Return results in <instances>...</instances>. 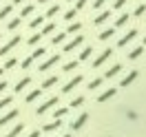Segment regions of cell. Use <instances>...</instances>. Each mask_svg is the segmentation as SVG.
<instances>
[{"instance_id":"obj_51","label":"cell","mask_w":146,"mask_h":137,"mask_svg":"<svg viewBox=\"0 0 146 137\" xmlns=\"http://www.w3.org/2000/svg\"><path fill=\"white\" fill-rule=\"evenodd\" d=\"M64 137H71V133H69V135H64Z\"/></svg>"},{"instance_id":"obj_33","label":"cell","mask_w":146,"mask_h":137,"mask_svg":"<svg viewBox=\"0 0 146 137\" xmlns=\"http://www.w3.org/2000/svg\"><path fill=\"white\" fill-rule=\"evenodd\" d=\"M18 27H20V18H11L9 24H7V29H9V31H16Z\"/></svg>"},{"instance_id":"obj_8","label":"cell","mask_w":146,"mask_h":137,"mask_svg":"<svg viewBox=\"0 0 146 137\" xmlns=\"http://www.w3.org/2000/svg\"><path fill=\"white\" fill-rule=\"evenodd\" d=\"M20 113H18V109H11L9 113H7V115H2V117H0V128L2 126H7V124H9V122H13V119L18 117Z\"/></svg>"},{"instance_id":"obj_2","label":"cell","mask_w":146,"mask_h":137,"mask_svg":"<svg viewBox=\"0 0 146 137\" xmlns=\"http://www.w3.org/2000/svg\"><path fill=\"white\" fill-rule=\"evenodd\" d=\"M80 44H84V36H75L71 42H69V44H64V46H62V51H64V53H71V51H75Z\"/></svg>"},{"instance_id":"obj_34","label":"cell","mask_w":146,"mask_h":137,"mask_svg":"<svg viewBox=\"0 0 146 137\" xmlns=\"http://www.w3.org/2000/svg\"><path fill=\"white\" fill-rule=\"evenodd\" d=\"M58 11H60V5L49 7V9H46V18H53V16H58Z\"/></svg>"},{"instance_id":"obj_50","label":"cell","mask_w":146,"mask_h":137,"mask_svg":"<svg viewBox=\"0 0 146 137\" xmlns=\"http://www.w3.org/2000/svg\"><path fill=\"white\" fill-rule=\"evenodd\" d=\"M142 44H146V38H144V42H142Z\"/></svg>"},{"instance_id":"obj_19","label":"cell","mask_w":146,"mask_h":137,"mask_svg":"<svg viewBox=\"0 0 146 137\" xmlns=\"http://www.w3.org/2000/svg\"><path fill=\"white\" fill-rule=\"evenodd\" d=\"M91 55H93V46H84L82 53H80V60H78V62H84V60H89Z\"/></svg>"},{"instance_id":"obj_52","label":"cell","mask_w":146,"mask_h":137,"mask_svg":"<svg viewBox=\"0 0 146 137\" xmlns=\"http://www.w3.org/2000/svg\"><path fill=\"white\" fill-rule=\"evenodd\" d=\"M69 2H73V0H69Z\"/></svg>"},{"instance_id":"obj_12","label":"cell","mask_w":146,"mask_h":137,"mask_svg":"<svg viewBox=\"0 0 146 137\" xmlns=\"http://www.w3.org/2000/svg\"><path fill=\"white\" fill-rule=\"evenodd\" d=\"M60 126H62V119H53L51 124H44V126H42V130H44V133H53V130H58Z\"/></svg>"},{"instance_id":"obj_7","label":"cell","mask_w":146,"mask_h":137,"mask_svg":"<svg viewBox=\"0 0 146 137\" xmlns=\"http://www.w3.org/2000/svg\"><path fill=\"white\" fill-rule=\"evenodd\" d=\"M135 38H137V29H131V31H128V33H126V36H124V38H119L117 46H119V49H124V46H126L128 42H133Z\"/></svg>"},{"instance_id":"obj_9","label":"cell","mask_w":146,"mask_h":137,"mask_svg":"<svg viewBox=\"0 0 146 137\" xmlns=\"http://www.w3.org/2000/svg\"><path fill=\"white\" fill-rule=\"evenodd\" d=\"M86 119H89V113H82V115H80V117H78V119L71 124V128H73V130H80V128L86 124Z\"/></svg>"},{"instance_id":"obj_48","label":"cell","mask_w":146,"mask_h":137,"mask_svg":"<svg viewBox=\"0 0 146 137\" xmlns=\"http://www.w3.org/2000/svg\"><path fill=\"white\" fill-rule=\"evenodd\" d=\"M38 2H42V5H44V2H49V0H38Z\"/></svg>"},{"instance_id":"obj_27","label":"cell","mask_w":146,"mask_h":137,"mask_svg":"<svg viewBox=\"0 0 146 137\" xmlns=\"http://www.w3.org/2000/svg\"><path fill=\"white\" fill-rule=\"evenodd\" d=\"M78 64H80L78 60H71V62H66V64L62 66V71H66V73H71V71L75 69V66H78Z\"/></svg>"},{"instance_id":"obj_43","label":"cell","mask_w":146,"mask_h":137,"mask_svg":"<svg viewBox=\"0 0 146 137\" xmlns=\"http://www.w3.org/2000/svg\"><path fill=\"white\" fill-rule=\"evenodd\" d=\"M86 7V0H75V9H84Z\"/></svg>"},{"instance_id":"obj_32","label":"cell","mask_w":146,"mask_h":137,"mask_svg":"<svg viewBox=\"0 0 146 137\" xmlns=\"http://www.w3.org/2000/svg\"><path fill=\"white\" fill-rule=\"evenodd\" d=\"M75 16H78V9H69L66 13H64V20H66V22H73Z\"/></svg>"},{"instance_id":"obj_30","label":"cell","mask_w":146,"mask_h":137,"mask_svg":"<svg viewBox=\"0 0 146 137\" xmlns=\"http://www.w3.org/2000/svg\"><path fill=\"white\" fill-rule=\"evenodd\" d=\"M82 104H84V95H78V97L71 100V109H78V106H82Z\"/></svg>"},{"instance_id":"obj_1","label":"cell","mask_w":146,"mask_h":137,"mask_svg":"<svg viewBox=\"0 0 146 137\" xmlns=\"http://www.w3.org/2000/svg\"><path fill=\"white\" fill-rule=\"evenodd\" d=\"M20 42H22V38H20V36H13V38H11V40H9V42H7L5 46H0V55H7L11 49H16Z\"/></svg>"},{"instance_id":"obj_15","label":"cell","mask_w":146,"mask_h":137,"mask_svg":"<svg viewBox=\"0 0 146 137\" xmlns=\"http://www.w3.org/2000/svg\"><path fill=\"white\" fill-rule=\"evenodd\" d=\"M122 71V64H113L109 71H106V75H104V80H111V77H115V75Z\"/></svg>"},{"instance_id":"obj_40","label":"cell","mask_w":146,"mask_h":137,"mask_svg":"<svg viewBox=\"0 0 146 137\" xmlns=\"http://www.w3.org/2000/svg\"><path fill=\"white\" fill-rule=\"evenodd\" d=\"M11 102H13V97H2V100H0V111H2V109H7Z\"/></svg>"},{"instance_id":"obj_22","label":"cell","mask_w":146,"mask_h":137,"mask_svg":"<svg viewBox=\"0 0 146 137\" xmlns=\"http://www.w3.org/2000/svg\"><path fill=\"white\" fill-rule=\"evenodd\" d=\"M11 11H13V5H5V7L0 9V20L9 18V16H11Z\"/></svg>"},{"instance_id":"obj_36","label":"cell","mask_w":146,"mask_h":137,"mask_svg":"<svg viewBox=\"0 0 146 137\" xmlns=\"http://www.w3.org/2000/svg\"><path fill=\"white\" fill-rule=\"evenodd\" d=\"M66 111H69V109H55V111H53V117H55V119H62L64 115H66Z\"/></svg>"},{"instance_id":"obj_3","label":"cell","mask_w":146,"mask_h":137,"mask_svg":"<svg viewBox=\"0 0 146 137\" xmlns=\"http://www.w3.org/2000/svg\"><path fill=\"white\" fill-rule=\"evenodd\" d=\"M58 62H60V53H53V55H51V58H46V62H42V64H40V66H38V69H40V71L44 73V71H49L51 66H55V64H58Z\"/></svg>"},{"instance_id":"obj_14","label":"cell","mask_w":146,"mask_h":137,"mask_svg":"<svg viewBox=\"0 0 146 137\" xmlns=\"http://www.w3.org/2000/svg\"><path fill=\"white\" fill-rule=\"evenodd\" d=\"M40 95H42V89H36V91L27 93V97H25V102H27V104H33V102H36L38 97H40Z\"/></svg>"},{"instance_id":"obj_46","label":"cell","mask_w":146,"mask_h":137,"mask_svg":"<svg viewBox=\"0 0 146 137\" xmlns=\"http://www.w3.org/2000/svg\"><path fill=\"white\" fill-rule=\"evenodd\" d=\"M27 137H40V133H38V130H33V133H29Z\"/></svg>"},{"instance_id":"obj_42","label":"cell","mask_w":146,"mask_h":137,"mask_svg":"<svg viewBox=\"0 0 146 137\" xmlns=\"http://www.w3.org/2000/svg\"><path fill=\"white\" fill-rule=\"evenodd\" d=\"M126 2H128V0H115V2H113V9H122Z\"/></svg>"},{"instance_id":"obj_16","label":"cell","mask_w":146,"mask_h":137,"mask_svg":"<svg viewBox=\"0 0 146 137\" xmlns=\"http://www.w3.org/2000/svg\"><path fill=\"white\" fill-rule=\"evenodd\" d=\"M29 84H31V77H29V75H27V77H22V80L16 84V93H22V91L29 86Z\"/></svg>"},{"instance_id":"obj_17","label":"cell","mask_w":146,"mask_h":137,"mask_svg":"<svg viewBox=\"0 0 146 137\" xmlns=\"http://www.w3.org/2000/svg\"><path fill=\"white\" fill-rule=\"evenodd\" d=\"M22 130H25V124H16V126L11 128V130H9V133H7L5 137H18L20 133H22Z\"/></svg>"},{"instance_id":"obj_23","label":"cell","mask_w":146,"mask_h":137,"mask_svg":"<svg viewBox=\"0 0 146 137\" xmlns=\"http://www.w3.org/2000/svg\"><path fill=\"white\" fill-rule=\"evenodd\" d=\"M42 22H44V18H42V16H36V18L29 22V29H33V31H36L38 27H42Z\"/></svg>"},{"instance_id":"obj_47","label":"cell","mask_w":146,"mask_h":137,"mask_svg":"<svg viewBox=\"0 0 146 137\" xmlns=\"http://www.w3.org/2000/svg\"><path fill=\"white\" fill-rule=\"evenodd\" d=\"M22 2H25V0H13V5H22Z\"/></svg>"},{"instance_id":"obj_29","label":"cell","mask_w":146,"mask_h":137,"mask_svg":"<svg viewBox=\"0 0 146 137\" xmlns=\"http://www.w3.org/2000/svg\"><path fill=\"white\" fill-rule=\"evenodd\" d=\"M102 82H104V77H95L93 82H89V91H95L98 86H102Z\"/></svg>"},{"instance_id":"obj_41","label":"cell","mask_w":146,"mask_h":137,"mask_svg":"<svg viewBox=\"0 0 146 137\" xmlns=\"http://www.w3.org/2000/svg\"><path fill=\"white\" fill-rule=\"evenodd\" d=\"M31 64H33V58H27V60H22V62H20V66H22V69L27 71V69L31 66Z\"/></svg>"},{"instance_id":"obj_5","label":"cell","mask_w":146,"mask_h":137,"mask_svg":"<svg viewBox=\"0 0 146 137\" xmlns=\"http://www.w3.org/2000/svg\"><path fill=\"white\" fill-rule=\"evenodd\" d=\"M111 55H113V49H106V51H102V53L95 58V62H93V69H100V66L106 62V60H109Z\"/></svg>"},{"instance_id":"obj_13","label":"cell","mask_w":146,"mask_h":137,"mask_svg":"<svg viewBox=\"0 0 146 137\" xmlns=\"http://www.w3.org/2000/svg\"><path fill=\"white\" fill-rule=\"evenodd\" d=\"M137 75H139L137 71H131V73H128L124 80H119V86L124 89V86H128V84H133V80H137Z\"/></svg>"},{"instance_id":"obj_18","label":"cell","mask_w":146,"mask_h":137,"mask_svg":"<svg viewBox=\"0 0 146 137\" xmlns=\"http://www.w3.org/2000/svg\"><path fill=\"white\" fill-rule=\"evenodd\" d=\"M142 53H144V46L139 44V46H135V49L128 53V60H137V58H142Z\"/></svg>"},{"instance_id":"obj_26","label":"cell","mask_w":146,"mask_h":137,"mask_svg":"<svg viewBox=\"0 0 146 137\" xmlns=\"http://www.w3.org/2000/svg\"><path fill=\"white\" fill-rule=\"evenodd\" d=\"M82 29V24L80 22H71V27H66V36H71V33H78Z\"/></svg>"},{"instance_id":"obj_28","label":"cell","mask_w":146,"mask_h":137,"mask_svg":"<svg viewBox=\"0 0 146 137\" xmlns=\"http://www.w3.org/2000/svg\"><path fill=\"white\" fill-rule=\"evenodd\" d=\"M126 22H128V13H122V16L115 20V29H117V27H124Z\"/></svg>"},{"instance_id":"obj_4","label":"cell","mask_w":146,"mask_h":137,"mask_svg":"<svg viewBox=\"0 0 146 137\" xmlns=\"http://www.w3.org/2000/svg\"><path fill=\"white\" fill-rule=\"evenodd\" d=\"M58 102H60V97H49L46 102H42V104L38 106V115H44L46 111H49V109H53V106L58 104Z\"/></svg>"},{"instance_id":"obj_45","label":"cell","mask_w":146,"mask_h":137,"mask_svg":"<svg viewBox=\"0 0 146 137\" xmlns=\"http://www.w3.org/2000/svg\"><path fill=\"white\" fill-rule=\"evenodd\" d=\"M7 86H9V84H7V82H5V80H2V82H0V93L5 91V89H7Z\"/></svg>"},{"instance_id":"obj_10","label":"cell","mask_w":146,"mask_h":137,"mask_svg":"<svg viewBox=\"0 0 146 137\" xmlns=\"http://www.w3.org/2000/svg\"><path fill=\"white\" fill-rule=\"evenodd\" d=\"M111 16H113V11L106 9V11H102V13H98L95 16V24H104L106 20H111Z\"/></svg>"},{"instance_id":"obj_24","label":"cell","mask_w":146,"mask_h":137,"mask_svg":"<svg viewBox=\"0 0 146 137\" xmlns=\"http://www.w3.org/2000/svg\"><path fill=\"white\" fill-rule=\"evenodd\" d=\"M33 11H36V7H33V5H25V7H22V11H20V18H27V16H31Z\"/></svg>"},{"instance_id":"obj_31","label":"cell","mask_w":146,"mask_h":137,"mask_svg":"<svg viewBox=\"0 0 146 137\" xmlns=\"http://www.w3.org/2000/svg\"><path fill=\"white\" fill-rule=\"evenodd\" d=\"M40 40H42V33H33V36H31V38H29V40H27V44L36 46L38 42H40Z\"/></svg>"},{"instance_id":"obj_37","label":"cell","mask_w":146,"mask_h":137,"mask_svg":"<svg viewBox=\"0 0 146 137\" xmlns=\"http://www.w3.org/2000/svg\"><path fill=\"white\" fill-rule=\"evenodd\" d=\"M44 53H46L44 46H38L36 51H33V55H31V58H33V60H36V58H44Z\"/></svg>"},{"instance_id":"obj_25","label":"cell","mask_w":146,"mask_h":137,"mask_svg":"<svg viewBox=\"0 0 146 137\" xmlns=\"http://www.w3.org/2000/svg\"><path fill=\"white\" fill-rule=\"evenodd\" d=\"M55 27H58L55 22H49V24H44V27H42V31H40V33H42V36H49V33H53V31H55Z\"/></svg>"},{"instance_id":"obj_39","label":"cell","mask_w":146,"mask_h":137,"mask_svg":"<svg viewBox=\"0 0 146 137\" xmlns=\"http://www.w3.org/2000/svg\"><path fill=\"white\" fill-rule=\"evenodd\" d=\"M144 13H146V5H139V7H137V9L133 11V16H137V18H142Z\"/></svg>"},{"instance_id":"obj_11","label":"cell","mask_w":146,"mask_h":137,"mask_svg":"<svg viewBox=\"0 0 146 137\" xmlns=\"http://www.w3.org/2000/svg\"><path fill=\"white\" fill-rule=\"evenodd\" d=\"M115 36V27H109V29H104V31H100L98 33V40H102V42H106L109 38Z\"/></svg>"},{"instance_id":"obj_35","label":"cell","mask_w":146,"mask_h":137,"mask_svg":"<svg viewBox=\"0 0 146 137\" xmlns=\"http://www.w3.org/2000/svg\"><path fill=\"white\" fill-rule=\"evenodd\" d=\"M64 38H66V33H55L53 40H51V44H62V42H64Z\"/></svg>"},{"instance_id":"obj_49","label":"cell","mask_w":146,"mask_h":137,"mask_svg":"<svg viewBox=\"0 0 146 137\" xmlns=\"http://www.w3.org/2000/svg\"><path fill=\"white\" fill-rule=\"evenodd\" d=\"M2 71H5V69H0V75H2Z\"/></svg>"},{"instance_id":"obj_21","label":"cell","mask_w":146,"mask_h":137,"mask_svg":"<svg viewBox=\"0 0 146 137\" xmlns=\"http://www.w3.org/2000/svg\"><path fill=\"white\" fill-rule=\"evenodd\" d=\"M115 95V89H106L104 93H100V97H98V102H106V100H111Z\"/></svg>"},{"instance_id":"obj_44","label":"cell","mask_w":146,"mask_h":137,"mask_svg":"<svg viewBox=\"0 0 146 137\" xmlns=\"http://www.w3.org/2000/svg\"><path fill=\"white\" fill-rule=\"evenodd\" d=\"M104 2H106V0H95V2H93V7H95V9H100V7H104Z\"/></svg>"},{"instance_id":"obj_38","label":"cell","mask_w":146,"mask_h":137,"mask_svg":"<svg viewBox=\"0 0 146 137\" xmlns=\"http://www.w3.org/2000/svg\"><path fill=\"white\" fill-rule=\"evenodd\" d=\"M16 64H18V60H16V58H9V60L5 62V71H9V69H13Z\"/></svg>"},{"instance_id":"obj_20","label":"cell","mask_w":146,"mask_h":137,"mask_svg":"<svg viewBox=\"0 0 146 137\" xmlns=\"http://www.w3.org/2000/svg\"><path fill=\"white\" fill-rule=\"evenodd\" d=\"M58 84V75H49L44 82H42V89H51V86H55Z\"/></svg>"},{"instance_id":"obj_6","label":"cell","mask_w":146,"mask_h":137,"mask_svg":"<svg viewBox=\"0 0 146 137\" xmlns=\"http://www.w3.org/2000/svg\"><path fill=\"white\" fill-rule=\"evenodd\" d=\"M82 80H84L82 75H75V77H71V80H69V82H66V84H64V86H62V93H71L73 89L78 86V84L82 82Z\"/></svg>"}]
</instances>
